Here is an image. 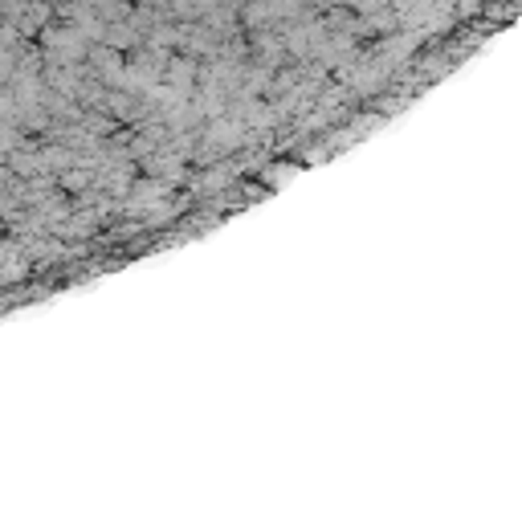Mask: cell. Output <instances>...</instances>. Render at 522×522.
Returning a JSON list of instances; mask_svg holds the SVG:
<instances>
[]
</instances>
